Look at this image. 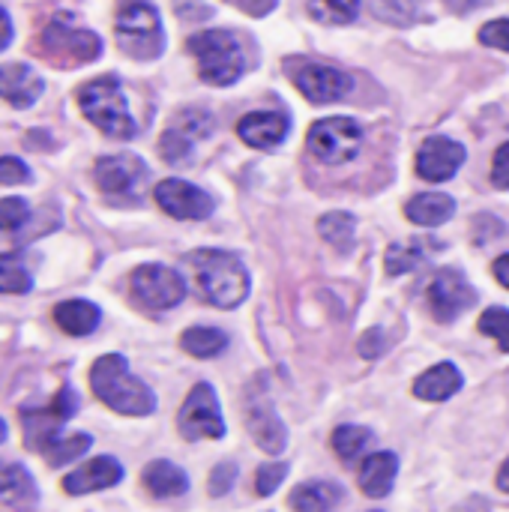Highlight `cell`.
<instances>
[{"label": "cell", "instance_id": "cell-1", "mask_svg": "<svg viewBox=\"0 0 509 512\" xmlns=\"http://www.w3.org/2000/svg\"><path fill=\"white\" fill-rule=\"evenodd\" d=\"M90 390L105 408L126 417H147L156 411L153 390L129 372V363L120 354H105L93 363Z\"/></svg>", "mask_w": 509, "mask_h": 512}, {"label": "cell", "instance_id": "cell-2", "mask_svg": "<svg viewBox=\"0 0 509 512\" xmlns=\"http://www.w3.org/2000/svg\"><path fill=\"white\" fill-rule=\"evenodd\" d=\"M198 294L216 309H237L249 297V273L234 252L198 249L189 255Z\"/></svg>", "mask_w": 509, "mask_h": 512}, {"label": "cell", "instance_id": "cell-3", "mask_svg": "<svg viewBox=\"0 0 509 512\" xmlns=\"http://www.w3.org/2000/svg\"><path fill=\"white\" fill-rule=\"evenodd\" d=\"M75 99H78L81 114L102 135L120 138V141L135 138L138 126H135V117L129 114V105H126V96H123V84H120L117 75H99V78L81 84Z\"/></svg>", "mask_w": 509, "mask_h": 512}, {"label": "cell", "instance_id": "cell-4", "mask_svg": "<svg viewBox=\"0 0 509 512\" xmlns=\"http://www.w3.org/2000/svg\"><path fill=\"white\" fill-rule=\"evenodd\" d=\"M33 51L57 69H75L102 54V39L93 30L78 27L69 15H57L36 36Z\"/></svg>", "mask_w": 509, "mask_h": 512}, {"label": "cell", "instance_id": "cell-5", "mask_svg": "<svg viewBox=\"0 0 509 512\" xmlns=\"http://www.w3.org/2000/svg\"><path fill=\"white\" fill-rule=\"evenodd\" d=\"M114 36L120 51L132 60H156L165 51L162 18L147 0H123L117 6Z\"/></svg>", "mask_w": 509, "mask_h": 512}, {"label": "cell", "instance_id": "cell-6", "mask_svg": "<svg viewBox=\"0 0 509 512\" xmlns=\"http://www.w3.org/2000/svg\"><path fill=\"white\" fill-rule=\"evenodd\" d=\"M189 51L198 60L201 81L213 87H228L246 72V54L231 30H201L189 36Z\"/></svg>", "mask_w": 509, "mask_h": 512}, {"label": "cell", "instance_id": "cell-7", "mask_svg": "<svg viewBox=\"0 0 509 512\" xmlns=\"http://www.w3.org/2000/svg\"><path fill=\"white\" fill-rule=\"evenodd\" d=\"M306 144L312 150V156L324 165H342L351 162L360 147H363V129L357 120L351 117H324L318 123H312Z\"/></svg>", "mask_w": 509, "mask_h": 512}, {"label": "cell", "instance_id": "cell-8", "mask_svg": "<svg viewBox=\"0 0 509 512\" xmlns=\"http://www.w3.org/2000/svg\"><path fill=\"white\" fill-rule=\"evenodd\" d=\"M147 165L144 159L132 153H114V156H99L93 165V180L102 195L117 198V201H138L147 189Z\"/></svg>", "mask_w": 509, "mask_h": 512}, {"label": "cell", "instance_id": "cell-9", "mask_svg": "<svg viewBox=\"0 0 509 512\" xmlns=\"http://www.w3.org/2000/svg\"><path fill=\"white\" fill-rule=\"evenodd\" d=\"M129 291L138 306H144L150 312H165V309H174L186 297V282L171 267L141 264L129 276Z\"/></svg>", "mask_w": 509, "mask_h": 512}, {"label": "cell", "instance_id": "cell-10", "mask_svg": "<svg viewBox=\"0 0 509 512\" xmlns=\"http://www.w3.org/2000/svg\"><path fill=\"white\" fill-rule=\"evenodd\" d=\"M177 429L186 441H219L225 435L219 399L210 384L192 387V393L186 396V402L177 414Z\"/></svg>", "mask_w": 509, "mask_h": 512}, {"label": "cell", "instance_id": "cell-11", "mask_svg": "<svg viewBox=\"0 0 509 512\" xmlns=\"http://www.w3.org/2000/svg\"><path fill=\"white\" fill-rule=\"evenodd\" d=\"M288 75L297 84V90L315 102V105H327V102H339L351 93L354 81L348 72L327 66V63H312V60H294L288 63Z\"/></svg>", "mask_w": 509, "mask_h": 512}, {"label": "cell", "instance_id": "cell-12", "mask_svg": "<svg viewBox=\"0 0 509 512\" xmlns=\"http://www.w3.org/2000/svg\"><path fill=\"white\" fill-rule=\"evenodd\" d=\"M210 129H213L210 111H204V108H183V111H177L174 120L168 123V129H165L162 138H159V153H162V159L171 162V165L189 162L195 144H198L201 138H207Z\"/></svg>", "mask_w": 509, "mask_h": 512}, {"label": "cell", "instance_id": "cell-13", "mask_svg": "<svg viewBox=\"0 0 509 512\" xmlns=\"http://www.w3.org/2000/svg\"><path fill=\"white\" fill-rule=\"evenodd\" d=\"M75 411H78V396H75L72 387H63V390L54 396L51 408L33 411V414L24 411V441H27V447L45 453V450L60 438L63 423H66Z\"/></svg>", "mask_w": 509, "mask_h": 512}, {"label": "cell", "instance_id": "cell-14", "mask_svg": "<svg viewBox=\"0 0 509 512\" xmlns=\"http://www.w3.org/2000/svg\"><path fill=\"white\" fill-rule=\"evenodd\" d=\"M246 426L255 438V444L270 453V456H279L288 444V432H285V423L279 420L273 402L267 399L264 390H258V384L249 387L246 393Z\"/></svg>", "mask_w": 509, "mask_h": 512}, {"label": "cell", "instance_id": "cell-15", "mask_svg": "<svg viewBox=\"0 0 509 512\" xmlns=\"http://www.w3.org/2000/svg\"><path fill=\"white\" fill-rule=\"evenodd\" d=\"M153 198H156V204H159L171 219H183V222L207 219V216L213 213V207H216L213 198H210L204 189H198V186H192V183H186V180H177V177L156 183Z\"/></svg>", "mask_w": 509, "mask_h": 512}, {"label": "cell", "instance_id": "cell-16", "mask_svg": "<svg viewBox=\"0 0 509 512\" xmlns=\"http://www.w3.org/2000/svg\"><path fill=\"white\" fill-rule=\"evenodd\" d=\"M474 303H477V291L471 288V282L459 270H441L429 285V306L441 324L456 321Z\"/></svg>", "mask_w": 509, "mask_h": 512}, {"label": "cell", "instance_id": "cell-17", "mask_svg": "<svg viewBox=\"0 0 509 512\" xmlns=\"http://www.w3.org/2000/svg\"><path fill=\"white\" fill-rule=\"evenodd\" d=\"M462 162H465V147L447 135H432L417 150V174L432 183L453 180Z\"/></svg>", "mask_w": 509, "mask_h": 512}, {"label": "cell", "instance_id": "cell-18", "mask_svg": "<svg viewBox=\"0 0 509 512\" xmlns=\"http://www.w3.org/2000/svg\"><path fill=\"white\" fill-rule=\"evenodd\" d=\"M123 480V465L111 456H96L87 465L75 468L72 474L63 477V492L66 495H93L102 489H111Z\"/></svg>", "mask_w": 509, "mask_h": 512}, {"label": "cell", "instance_id": "cell-19", "mask_svg": "<svg viewBox=\"0 0 509 512\" xmlns=\"http://www.w3.org/2000/svg\"><path fill=\"white\" fill-rule=\"evenodd\" d=\"M45 90L42 75L27 63H3L0 66V99L12 108H30L39 102Z\"/></svg>", "mask_w": 509, "mask_h": 512}, {"label": "cell", "instance_id": "cell-20", "mask_svg": "<svg viewBox=\"0 0 509 512\" xmlns=\"http://www.w3.org/2000/svg\"><path fill=\"white\" fill-rule=\"evenodd\" d=\"M288 129H291V120L282 111H252V114L240 117V123H237V135L255 150H270V147L282 144Z\"/></svg>", "mask_w": 509, "mask_h": 512}, {"label": "cell", "instance_id": "cell-21", "mask_svg": "<svg viewBox=\"0 0 509 512\" xmlns=\"http://www.w3.org/2000/svg\"><path fill=\"white\" fill-rule=\"evenodd\" d=\"M0 504L12 510H33L39 504V489L24 465L0 462Z\"/></svg>", "mask_w": 509, "mask_h": 512}, {"label": "cell", "instance_id": "cell-22", "mask_svg": "<svg viewBox=\"0 0 509 512\" xmlns=\"http://www.w3.org/2000/svg\"><path fill=\"white\" fill-rule=\"evenodd\" d=\"M462 390V372L453 363H438L414 381V396L423 402H447Z\"/></svg>", "mask_w": 509, "mask_h": 512}, {"label": "cell", "instance_id": "cell-23", "mask_svg": "<svg viewBox=\"0 0 509 512\" xmlns=\"http://www.w3.org/2000/svg\"><path fill=\"white\" fill-rule=\"evenodd\" d=\"M141 483H144V489H147L153 498H159V501H165V498H180V495L189 492V477L183 474V468H177L174 462H165V459L150 462V465L144 468V474H141Z\"/></svg>", "mask_w": 509, "mask_h": 512}, {"label": "cell", "instance_id": "cell-24", "mask_svg": "<svg viewBox=\"0 0 509 512\" xmlns=\"http://www.w3.org/2000/svg\"><path fill=\"white\" fill-rule=\"evenodd\" d=\"M102 321V312L96 303L90 300H63L54 306V324L66 333V336H90Z\"/></svg>", "mask_w": 509, "mask_h": 512}, {"label": "cell", "instance_id": "cell-25", "mask_svg": "<svg viewBox=\"0 0 509 512\" xmlns=\"http://www.w3.org/2000/svg\"><path fill=\"white\" fill-rule=\"evenodd\" d=\"M345 492L336 483L327 480H315V483H303L291 492L288 504L294 512H339Z\"/></svg>", "mask_w": 509, "mask_h": 512}, {"label": "cell", "instance_id": "cell-26", "mask_svg": "<svg viewBox=\"0 0 509 512\" xmlns=\"http://www.w3.org/2000/svg\"><path fill=\"white\" fill-rule=\"evenodd\" d=\"M453 213H456V201L450 195H444V192H420L405 207V216L414 225H423V228L444 225L447 219H453Z\"/></svg>", "mask_w": 509, "mask_h": 512}, {"label": "cell", "instance_id": "cell-27", "mask_svg": "<svg viewBox=\"0 0 509 512\" xmlns=\"http://www.w3.org/2000/svg\"><path fill=\"white\" fill-rule=\"evenodd\" d=\"M399 474V459L393 453H375L360 468V489L369 498H387Z\"/></svg>", "mask_w": 509, "mask_h": 512}, {"label": "cell", "instance_id": "cell-28", "mask_svg": "<svg viewBox=\"0 0 509 512\" xmlns=\"http://www.w3.org/2000/svg\"><path fill=\"white\" fill-rule=\"evenodd\" d=\"M435 243L432 240H423V237H414V240H402V243H393L387 249V258H384V267L390 276H402V273H411L417 267H423L432 255Z\"/></svg>", "mask_w": 509, "mask_h": 512}, {"label": "cell", "instance_id": "cell-29", "mask_svg": "<svg viewBox=\"0 0 509 512\" xmlns=\"http://www.w3.org/2000/svg\"><path fill=\"white\" fill-rule=\"evenodd\" d=\"M180 348L186 354L198 357V360H210V357H219L228 348V336L219 327H189L180 336Z\"/></svg>", "mask_w": 509, "mask_h": 512}, {"label": "cell", "instance_id": "cell-30", "mask_svg": "<svg viewBox=\"0 0 509 512\" xmlns=\"http://www.w3.org/2000/svg\"><path fill=\"white\" fill-rule=\"evenodd\" d=\"M33 288V276L18 252L0 255V294H27Z\"/></svg>", "mask_w": 509, "mask_h": 512}, {"label": "cell", "instance_id": "cell-31", "mask_svg": "<svg viewBox=\"0 0 509 512\" xmlns=\"http://www.w3.org/2000/svg\"><path fill=\"white\" fill-rule=\"evenodd\" d=\"M369 444H372V432L363 429V426H339V429L333 432V450H336V456H339L345 465L357 462Z\"/></svg>", "mask_w": 509, "mask_h": 512}, {"label": "cell", "instance_id": "cell-32", "mask_svg": "<svg viewBox=\"0 0 509 512\" xmlns=\"http://www.w3.org/2000/svg\"><path fill=\"white\" fill-rule=\"evenodd\" d=\"M318 231H321V237H324L330 246H336V249L345 252V249H351V243H354L357 222H354L351 213H327V216H321Z\"/></svg>", "mask_w": 509, "mask_h": 512}, {"label": "cell", "instance_id": "cell-33", "mask_svg": "<svg viewBox=\"0 0 509 512\" xmlns=\"http://www.w3.org/2000/svg\"><path fill=\"white\" fill-rule=\"evenodd\" d=\"M309 15L321 24H351L360 15V0H309Z\"/></svg>", "mask_w": 509, "mask_h": 512}, {"label": "cell", "instance_id": "cell-34", "mask_svg": "<svg viewBox=\"0 0 509 512\" xmlns=\"http://www.w3.org/2000/svg\"><path fill=\"white\" fill-rule=\"evenodd\" d=\"M90 444H93L90 435L75 432V435H69V438H57L42 456L48 459L51 468H60V465H69V462H75L78 456H84V453L90 450Z\"/></svg>", "mask_w": 509, "mask_h": 512}, {"label": "cell", "instance_id": "cell-35", "mask_svg": "<svg viewBox=\"0 0 509 512\" xmlns=\"http://www.w3.org/2000/svg\"><path fill=\"white\" fill-rule=\"evenodd\" d=\"M480 333H483V336H489V339H495L501 351H509V312L507 309H498V306L486 309V312H483V318H480Z\"/></svg>", "mask_w": 509, "mask_h": 512}, {"label": "cell", "instance_id": "cell-36", "mask_svg": "<svg viewBox=\"0 0 509 512\" xmlns=\"http://www.w3.org/2000/svg\"><path fill=\"white\" fill-rule=\"evenodd\" d=\"M30 219L24 198H0V231H18Z\"/></svg>", "mask_w": 509, "mask_h": 512}, {"label": "cell", "instance_id": "cell-37", "mask_svg": "<svg viewBox=\"0 0 509 512\" xmlns=\"http://www.w3.org/2000/svg\"><path fill=\"white\" fill-rule=\"evenodd\" d=\"M285 477H288V465H282V462L261 465L258 474H255V492H258L261 498H270V495L282 486Z\"/></svg>", "mask_w": 509, "mask_h": 512}, {"label": "cell", "instance_id": "cell-38", "mask_svg": "<svg viewBox=\"0 0 509 512\" xmlns=\"http://www.w3.org/2000/svg\"><path fill=\"white\" fill-rule=\"evenodd\" d=\"M480 42H483V45H489V48L509 51V18H495V21L483 24V30H480Z\"/></svg>", "mask_w": 509, "mask_h": 512}, {"label": "cell", "instance_id": "cell-39", "mask_svg": "<svg viewBox=\"0 0 509 512\" xmlns=\"http://www.w3.org/2000/svg\"><path fill=\"white\" fill-rule=\"evenodd\" d=\"M0 183L3 186L30 183V168L18 156H0Z\"/></svg>", "mask_w": 509, "mask_h": 512}, {"label": "cell", "instance_id": "cell-40", "mask_svg": "<svg viewBox=\"0 0 509 512\" xmlns=\"http://www.w3.org/2000/svg\"><path fill=\"white\" fill-rule=\"evenodd\" d=\"M234 480H237V468H234L231 462L216 465V468H213V474H210V495H213V498L228 495V492H231V486H234Z\"/></svg>", "mask_w": 509, "mask_h": 512}, {"label": "cell", "instance_id": "cell-41", "mask_svg": "<svg viewBox=\"0 0 509 512\" xmlns=\"http://www.w3.org/2000/svg\"><path fill=\"white\" fill-rule=\"evenodd\" d=\"M492 183L498 189H509V141L498 147V153L492 159Z\"/></svg>", "mask_w": 509, "mask_h": 512}, {"label": "cell", "instance_id": "cell-42", "mask_svg": "<svg viewBox=\"0 0 509 512\" xmlns=\"http://www.w3.org/2000/svg\"><path fill=\"white\" fill-rule=\"evenodd\" d=\"M384 348H387V342H384V333H381L378 327H375V330H369V333L360 339V354H363V357H369V360H372V357H378V354H384Z\"/></svg>", "mask_w": 509, "mask_h": 512}, {"label": "cell", "instance_id": "cell-43", "mask_svg": "<svg viewBox=\"0 0 509 512\" xmlns=\"http://www.w3.org/2000/svg\"><path fill=\"white\" fill-rule=\"evenodd\" d=\"M9 42H12V21H9L6 9L0 6V51H3Z\"/></svg>", "mask_w": 509, "mask_h": 512}, {"label": "cell", "instance_id": "cell-44", "mask_svg": "<svg viewBox=\"0 0 509 512\" xmlns=\"http://www.w3.org/2000/svg\"><path fill=\"white\" fill-rule=\"evenodd\" d=\"M492 270H495V276H498V282L509 288V255H501L495 264H492Z\"/></svg>", "mask_w": 509, "mask_h": 512}, {"label": "cell", "instance_id": "cell-45", "mask_svg": "<svg viewBox=\"0 0 509 512\" xmlns=\"http://www.w3.org/2000/svg\"><path fill=\"white\" fill-rule=\"evenodd\" d=\"M453 512H492V510H489V504H486L483 498H468L465 504H459Z\"/></svg>", "mask_w": 509, "mask_h": 512}, {"label": "cell", "instance_id": "cell-46", "mask_svg": "<svg viewBox=\"0 0 509 512\" xmlns=\"http://www.w3.org/2000/svg\"><path fill=\"white\" fill-rule=\"evenodd\" d=\"M453 12H471V9H477L483 0H444Z\"/></svg>", "mask_w": 509, "mask_h": 512}, {"label": "cell", "instance_id": "cell-47", "mask_svg": "<svg viewBox=\"0 0 509 512\" xmlns=\"http://www.w3.org/2000/svg\"><path fill=\"white\" fill-rule=\"evenodd\" d=\"M498 489L509 492V459L501 465V471H498Z\"/></svg>", "mask_w": 509, "mask_h": 512}, {"label": "cell", "instance_id": "cell-48", "mask_svg": "<svg viewBox=\"0 0 509 512\" xmlns=\"http://www.w3.org/2000/svg\"><path fill=\"white\" fill-rule=\"evenodd\" d=\"M3 441H6V423L0 420V444H3Z\"/></svg>", "mask_w": 509, "mask_h": 512}]
</instances>
